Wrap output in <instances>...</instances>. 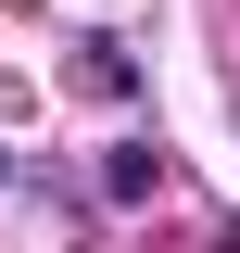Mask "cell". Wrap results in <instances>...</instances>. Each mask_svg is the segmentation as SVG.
I'll return each mask as SVG.
<instances>
[]
</instances>
